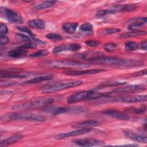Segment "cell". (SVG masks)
I'll return each instance as SVG.
<instances>
[{"mask_svg": "<svg viewBox=\"0 0 147 147\" xmlns=\"http://www.w3.org/2000/svg\"><path fill=\"white\" fill-rule=\"evenodd\" d=\"M92 64L115 68H128L141 66L143 63L140 60L123 59L109 56H95L88 59Z\"/></svg>", "mask_w": 147, "mask_h": 147, "instance_id": "obj_1", "label": "cell"}, {"mask_svg": "<svg viewBox=\"0 0 147 147\" xmlns=\"http://www.w3.org/2000/svg\"><path fill=\"white\" fill-rule=\"evenodd\" d=\"M40 65L47 68H83L89 67L87 64L69 60H51L40 63Z\"/></svg>", "mask_w": 147, "mask_h": 147, "instance_id": "obj_2", "label": "cell"}, {"mask_svg": "<svg viewBox=\"0 0 147 147\" xmlns=\"http://www.w3.org/2000/svg\"><path fill=\"white\" fill-rule=\"evenodd\" d=\"M54 102L52 98H38L31 101H28L21 103L13 105L11 107L14 110H26L30 109H38L44 108L51 105Z\"/></svg>", "mask_w": 147, "mask_h": 147, "instance_id": "obj_3", "label": "cell"}, {"mask_svg": "<svg viewBox=\"0 0 147 147\" xmlns=\"http://www.w3.org/2000/svg\"><path fill=\"white\" fill-rule=\"evenodd\" d=\"M32 121L37 122H45L47 118L42 115L29 113H13L5 114L1 117V121Z\"/></svg>", "mask_w": 147, "mask_h": 147, "instance_id": "obj_4", "label": "cell"}, {"mask_svg": "<svg viewBox=\"0 0 147 147\" xmlns=\"http://www.w3.org/2000/svg\"><path fill=\"white\" fill-rule=\"evenodd\" d=\"M83 83V82L82 80H74V81H70V82H64L61 83L51 84V85L45 86L41 88L40 91L41 92L44 93V94L54 93L57 91H60L64 90L79 86L82 85Z\"/></svg>", "mask_w": 147, "mask_h": 147, "instance_id": "obj_5", "label": "cell"}, {"mask_svg": "<svg viewBox=\"0 0 147 147\" xmlns=\"http://www.w3.org/2000/svg\"><path fill=\"white\" fill-rule=\"evenodd\" d=\"M106 99L100 98L101 102L105 101L109 102H122L126 103H133L144 102L146 101L147 96L144 95H120V96H108L105 97Z\"/></svg>", "mask_w": 147, "mask_h": 147, "instance_id": "obj_6", "label": "cell"}, {"mask_svg": "<svg viewBox=\"0 0 147 147\" xmlns=\"http://www.w3.org/2000/svg\"><path fill=\"white\" fill-rule=\"evenodd\" d=\"M146 90V87L142 85H130L123 87H119L111 91L107 92L108 96L111 95H122L130 93L139 92Z\"/></svg>", "mask_w": 147, "mask_h": 147, "instance_id": "obj_7", "label": "cell"}, {"mask_svg": "<svg viewBox=\"0 0 147 147\" xmlns=\"http://www.w3.org/2000/svg\"><path fill=\"white\" fill-rule=\"evenodd\" d=\"M95 91H83L74 93L68 97L67 101L68 104L75 103L80 101L93 99Z\"/></svg>", "mask_w": 147, "mask_h": 147, "instance_id": "obj_8", "label": "cell"}, {"mask_svg": "<svg viewBox=\"0 0 147 147\" xmlns=\"http://www.w3.org/2000/svg\"><path fill=\"white\" fill-rule=\"evenodd\" d=\"M1 16L11 24H22L24 21L21 15L17 12L5 7H1Z\"/></svg>", "mask_w": 147, "mask_h": 147, "instance_id": "obj_9", "label": "cell"}, {"mask_svg": "<svg viewBox=\"0 0 147 147\" xmlns=\"http://www.w3.org/2000/svg\"><path fill=\"white\" fill-rule=\"evenodd\" d=\"M75 144L81 146H100L104 145L105 142L103 141L98 140L94 138H84L78 139L74 141Z\"/></svg>", "mask_w": 147, "mask_h": 147, "instance_id": "obj_10", "label": "cell"}, {"mask_svg": "<svg viewBox=\"0 0 147 147\" xmlns=\"http://www.w3.org/2000/svg\"><path fill=\"white\" fill-rule=\"evenodd\" d=\"M103 69H90L84 70H66L64 71V73L72 76H81L86 75H92L95 74H98L105 71Z\"/></svg>", "mask_w": 147, "mask_h": 147, "instance_id": "obj_11", "label": "cell"}, {"mask_svg": "<svg viewBox=\"0 0 147 147\" xmlns=\"http://www.w3.org/2000/svg\"><path fill=\"white\" fill-rule=\"evenodd\" d=\"M90 130H91L90 128L80 129L76 130H74V131H69V132L58 134L57 136H56L55 137V139L60 140L64 139V138L70 137L79 136V135H82V134L87 133L89 132Z\"/></svg>", "mask_w": 147, "mask_h": 147, "instance_id": "obj_12", "label": "cell"}, {"mask_svg": "<svg viewBox=\"0 0 147 147\" xmlns=\"http://www.w3.org/2000/svg\"><path fill=\"white\" fill-rule=\"evenodd\" d=\"M69 111V108H67L61 106H47L44 107L42 112L49 114L53 115H56Z\"/></svg>", "mask_w": 147, "mask_h": 147, "instance_id": "obj_13", "label": "cell"}, {"mask_svg": "<svg viewBox=\"0 0 147 147\" xmlns=\"http://www.w3.org/2000/svg\"><path fill=\"white\" fill-rule=\"evenodd\" d=\"M102 114L120 120H128L129 119V116L127 114L117 110H106L103 111Z\"/></svg>", "mask_w": 147, "mask_h": 147, "instance_id": "obj_14", "label": "cell"}, {"mask_svg": "<svg viewBox=\"0 0 147 147\" xmlns=\"http://www.w3.org/2000/svg\"><path fill=\"white\" fill-rule=\"evenodd\" d=\"M147 22L146 17L137 18L134 20V22H131L128 25V29L131 31L139 30L140 29L142 28Z\"/></svg>", "mask_w": 147, "mask_h": 147, "instance_id": "obj_15", "label": "cell"}, {"mask_svg": "<svg viewBox=\"0 0 147 147\" xmlns=\"http://www.w3.org/2000/svg\"><path fill=\"white\" fill-rule=\"evenodd\" d=\"M137 7L135 4H125V5H118L111 7L115 13L118 12H130L134 10Z\"/></svg>", "mask_w": 147, "mask_h": 147, "instance_id": "obj_16", "label": "cell"}, {"mask_svg": "<svg viewBox=\"0 0 147 147\" xmlns=\"http://www.w3.org/2000/svg\"><path fill=\"white\" fill-rule=\"evenodd\" d=\"M123 134L127 138H129L131 140L138 141V142L146 143L147 141L146 136L138 134L133 132L131 131L125 130V131H123Z\"/></svg>", "mask_w": 147, "mask_h": 147, "instance_id": "obj_17", "label": "cell"}, {"mask_svg": "<svg viewBox=\"0 0 147 147\" xmlns=\"http://www.w3.org/2000/svg\"><path fill=\"white\" fill-rule=\"evenodd\" d=\"M98 125H99V123L98 121L95 120H88L75 124L72 125V127L75 129H84L95 127Z\"/></svg>", "mask_w": 147, "mask_h": 147, "instance_id": "obj_18", "label": "cell"}, {"mask_svg": "<svg viewBox=\"0 0 147 147\" xmlns=\"http://www.w3.org/2000/svg\"><path fill=\"white\" fill-rule=\"evenodd\" d=\"M23 137L24 136L21 134H16L9 138H7L1 141L0 142V146L3 147V146H6L10 144H12L18 141V140H21L22 138H23Z\"/></svg>", "mask_w": 147, "mask_h": 147, "instance_id": "obj_19", "label": "cell"}, {"mask_svg": "<svg viewBox=\"0 0 147 147\" xmlns=\"http://www.w3.org/2000/svg\"><path fill=\"white\" fill-rule=\"evenodd\" d=\"M28 24L29 26L33 29H44L45 28V22L43 20L40 19H33L30 20Z\"/></svg>", "mask_w": 147, "mask_h": 147, "instance_id": "obj_20", "label": "cell"}, {"mask_svg": "<svg viewBox=\"0 0 147 147\" xmlns=\"http://www.w3.org/2000/svg\"><path fill=\"white\" fill-rule=\"evenodd\" d=\"M78 26V22H65L62 25V29L67 33H73Z\"/></svg>", "mask_w": 147, "mask_h": 147, "instance_id": "obj_21", "label": "cell"}, {"mask_svg": "<svg viewBox=\"0 0 147 147\" xmlns=\"http://www.w3.org/2000/svg\"><path fill=\"white\" fill-rule=\"evenodd\" d=\"M53 79V76L52 75H47V76H38L34 78H33L32 79H30L29 80H27L24 83V84H36L40 83L41 82L43 81H47V80H50Z\"/></svg>", "mask_w": 147, "mask_h": 147, "instance_id": "obj_22", "label": "cell"}, {"mask_svg": "<svg viewBox=\"0 0 147 147\" xmlns=\"http://www.w3.org/2000/svg\"><path fill=\"white\" fill-rule=\"evenodd\" d=\"M146 34V31L144 30H136V31H131L129 32H126L123 34H121L119 37V38H127V37H136L140 36H144Z\"/></svg>", "mask_w": 147, "mask_h": 147, "instance_id": "obj_23", "label": "cell"}, {"mask_svg": "<svg viewBox=\"0 0 147 147\" xmlns=\"http://www.w3.org/2000/svg\"><path fill=\"white\" fill-rule=\"evenodd\" d=\"M26 53H27L26 51H25L24 49L20 48V49H13L9 51L7 53V56L10 57L17 58V57H20L25 56L26 55Z\"/></svg>", "mask_w": 147, "mask_h": 147, "instance_id": "obj_24", "label": "cell"}, {"mask_svg": "<svg viewBox=\"0 0 147 147\" xmlns=\"http://www.w3.org/2000/svg\"><path fill=\"white\" fill-rule=\"evenodd\" d=\"M56 1H46L41 3H39L34 6V9L37 10H40L44 9H47L54 6L56 3Z\"/></svg>", "mask_w": 147, "mask_h": 147, "instance_id": "obj_25", "label": "cell"}, {"mask_svg": "<svg viewBox=\"0 0 147 147\" xmlns=\"http://www.w3.org/2000/svg\"><path fill=\"white\" fill-rule=\"evenodd\" d=\"M125 84V82H117V81H110V82H104L98 86L96 88L95 90H99L103 88H105L107 87H115V86H118L121 85H123Z\"/></svg>", "mask_w": 147, "mask_h": 147, "instance_id": "obj_26", "label": "cell"}, {"mask_svg": "<svg viewBox=\"0 0 147 147\" xmlns=\"http://www.w3.org/2000/svg\"><path fill=\"white\" fill-rule=\"evenodd\" d=\"M146 105H142V106H140L139 107H127L126 110L127 112L134 113V114H143L146 111Z\"/></svg>", "mask_w": 147, "mask_h": 147, "instance_id": "obj_27", "label": "cell"}, {"mask_svg": "<svg viewBox=\"0 0 147 147\" xmlns=\"http://www.w3.org/2000/svg\"><path fill=\"white\" fill-rule=\"evenodd\" d=\"M115 11L111 9H105V10H99L98 11H97L96 13L95 14V17L97 18H100V17H102L103 16L109 15V14H115Z\"/></svg>", "mask_w": 147, "mask_h": 147, "instance_id": "obj_28", "label": "cell"}, {"mask_svg": "<svg viewBox=\"0 0 147 147\" xmlns=\"http://www.w3.org/2000/svg\"><path fill=\"white\" fill-rule=\"evenodd\" d=\"M16 37L18 40L20 41L21 42H30L33 41L32 37L30 38V37L25 35L24 34H21L20 33H17L16 34Z\"/></svg>", "mask_w": 147, "mask_h": 147, "instance_id": "obj_29", "label": "cell"}, {"mask_svg": "<svg viewBox=\"0 0 147 147\" xmlns=\"http://www.w3.org/2000/svg\"><path fill=\"white\" fill-rule=\"evenodd\" d=\"M125 48L128 51H135L137 49H138V45L135 42L130 41H127L125 43Z\"/></svg>", "mask_w": 147, "mask_h": 147, "instance_id": "obj_30", "label": "cell"}, {"mask_svg": "<svg viewBox=\"0 0 147 147\" xmlns=\"http://www.w3.org/2000/svg\"><path fill=\"white\" fill-rule=\"evenodd\" d=\"M46 37L53 41H58L63 40V37L62 36L54 33H50L47 34L46 35Z\"/></svg>", "mask_w": 147, "mask_h": 147, "instance_id": "obj_31", "label": "cell"}, {"mask_svg": "<svg viewBox=\"0 0 147 147\" xmlns=\"http://www.w3.org/2000/svg\"><path fill=\"white\" fill-rule=\"evenodd\" d=\"M80 29L81 31L82 32H92V29H93V26L90 23H84L83 24H82L80 27Z\"/></svg>", "mask_w": 147, "mask_h": 147, "instance_id": "obj_32", "label": "cell"}, {"mask_svg": "<svg viewBox=\"0 0 147 147\" xmlns=\"http://www.w3.org/2000/svg\"><path fill=\"white\" fill-rule=\"evenodd\" d=\"M48 54V52L47 50L42 49V50H39L32 55H30V57H42V56H47Z\"/></svg>", "mask_w": 147, "mask_h": 147, "instance_id": "obj_33", "label": "cell"}, {"mask_svg": "<svg viewBox=\"0 0 147 147\" xmlns=\"http://www.w3.org/2000/svg\"><path fill=\"white\" fill-rule=\"evenodd\" d=\"M117 48V45L113 42H108L105 44L104 49L108 52H111L115 51Z\"/></svg>", "mask_w": 147, "mask_h": 147, "instance_id": "obj_34", "label": "cell"}, {"mask_svg": "<svg viewBox=\"0 0 147 147\" xmlns=\"http://www.w3.org/2000/svg\"><path fill=\"white\" fill-rule=\"evenodd\" d=\"M16 28L20 31H21L22 32H24V33L28 34L29 36H30L32 37H35L34 34L27 27H25V26H17Z\"/></svg>", "mask_w": 147, "mask_h": 147, "instance_id": "obj_35", "label": "cell"}, {"mask_svg": "<svg viewBox=\"0 0 147 147\" xmlns=\"http://www.w3.org/2000/svg\"><path fill=\"white\" fill-rule=\"evenodd\" d=\"M68 51V45H59L55 47L52 49V52L54 53H57L59 52Z\"/></svg>", "mask_w": 147, "mask_h": 147, "instance_id": "obj_36", "label": "cell"}, {"mask_svg": "<svg viewBox=\"0 0 147 147\" xmlns=\"http://www.w3.org/2000/svg\"><path fill=\"white\" fill-rule=\"evenodd\" d=\"M121 31V29L119 28H109L103 30V33L104 35H110L112 34H115L118 32H119Z\"/></svg>", "mask_w": 147, "mask_h": 147, "instance_id": "obj_37", "label": "cell"}, {"mask_svg": "<svg viewBox=\"0 0 147 147\" xmlns=\"http://www.w3.org/2000/svg\"><path fill=\"white\" fill-rule=\"evenodd\" d=\"M85 44L90 47H96L99 45V42L97 40H89L86 41Z\"/></svg>", "mask_w": 147, "mask_h": 147, "instance_id": "obj_38", "label": "cell"}, {"mask_svg": "<svg viewBox=\"0 0 147 147\" xmlns=\"http://www.w3.org/2000/svg\"><path fill=\"white\" fill-rule=\"evenodd\" d=\"M81 48V45L79 44H71L68 45V51H77L80 50Z\"/></svg>", "mask_w": 147, "mask_h": 147, "instance_id": "obj_39", "label": "cell"}, {"mask_svg": "<svg viewBox=\"0 0 147 147\" xmlns=\"http://www.w3.org/2000/svg\"><path fill=\"white\" fill-rule=\"evenodd\" d=\"M36 48H37V45L32 42H26L21 47V48L22 49H34Z\"/></svg>", "mask_w": 147, "mask_h": 147, "instance_id": "obj_40", "label": "cell"}, {"mask_svg": "<svg viewBox=\"0 0 147 147\" xmlns=\"http://www.w3.org/2000/svg\"><path fill=\"white\" fill-rule=\"evenodd\" d=\"M8 32V29L7 26L3 24H0V35H5Z\"/></svg>", "mask_w": 147, "mask_h": 147, "instance_id": "obj_41", "label": "cell"}, {"mask_svg": "<svg viewBox=\"0 0 147 147\" xmlns=\"http://www.w3.org/2000/svg\"><path fill=\"white\" fill-rule=\"evenodd\" d=\"M9 38L5 35H0V43L1 45H5L9 42Z\"/></svg>", "mask_w": 147, "mask_h": 147, "instance_id": "obj_42", "label": "cell"}, {"mask_svg": "<svg viewBox=\"0 0 147 147\" xmlns=\"http://www.w3.org/2000/svg\"><path fill=\"white\" fill-rule=\"evenodd\" d=\"M16 84V82L10 80H5L3 82L2 81L1 82V86H13Z\"/></svg>", "mask_w": 147, "mask_h": 147, "instance_id": "obj_43", "label": "cell"}, {"mask_svg": "<svg viewBox=\"0 0 147 147\" xmlns=\"http://www.w3.org/2000/svg\"><path fill=\"white\" fill-rule=\"evenodd\" d=\"M146 74V69H144V70H141L140 71H138L137 72H135L133 75L135 76H142Z\"/></svg>", "mask_w": 147, "mask_h": 147, "instance_id": "obj_44", "label": "cell"}, {"mask_svg": "<svg viewBox=\"0 0 147 147\" xmlns=\"http://www.w3.org/2000/svg\"><path fill=\"white\" fill-rule=\"evenodd\" d=\"M140 48L142 49H144L145 51L146 50V48H147V43H146V40H144L143 41H142L140 44Z\"/></svg>", "mask_w": 147, "mask_h": 147, "instance_id": "obj_45", "label": "cell"}]
</instances>
